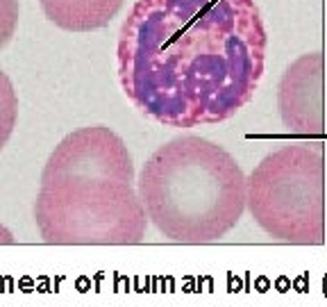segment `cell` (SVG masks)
<instances>
[{
  "mask_svg": "<svg viewBox=\"0 0 327 307\" xmlns=\"http://www.w3.org/2000/svg\"><path fill=\"white\" fill-rule=\"evenodd\" d=\"M266 48L254 0H136L118 34V80L166 128L216 125L254 98Z\"/></svg>",
  "mask_w": 327,
  "mask_h": 307,
  "instance_id": "obj_1",
  "label": "cell"
},
{
  "mask_svg": "<svg viewBox=\"0 0 327 307\" xmlns=\"http://www.w3.org/2000/svg\"><path fill=\"white\" fill-rule=\"evenodd\" d=\"M148 221L171 241L213 243L245 212V175L223 146L182 134L159 146L139 173Z\"/></svg>",
  "mask_w": 327,
  "mask_h": 307,
  "instance_id": "obj_2",
  "label": "cell"
},
{
  "mask_svg": "<svg viewBox=\"0 0 327 307\" xmlns=\"http://www.w3.org/2000/svg\"><path fill=\"white\" fill-rule=\"evenodd\" d=\"M34 221L50 246H136L148 228L134 184L104 175L41 178Z\"/></svg>",
  "mask_w": 327,
  "mask_h": 307,
  "instance_id": "obj_3",
  "label": "cell"
},
{
  "mask_svg": "<svg viewBox=\"0 0 327 307\" xmlns=\"http://www.w3.org/2000/svg\"><path fill=\"white\" fill-rule=\"evenodd\" d=\"M245 207L266 234L295 246L325 243V155L291 143L266 155L245 178Z\"/></svg>",
  "mask_w": 327,
  "mask_h": 307,
  "instance_id": "obj_4",
  "label": "cell"
},
{
  "mask_svg": "<svg viewBox=\"0 0 327 307\" xmlns=\"http://www.w3.org/2000/svg\"><path fill=\"white\" fill-rule=\"evenodd\" d=\"M104 175L134 184V164L125 141L104 125H89L66 134L50 152L41 178Z\"/></svg>",
  "mask_w": 327,
  "mask_h": 307,
  "instance_id": "obj_5",
  "label": "cell"
},
{
  "mask_svg": "<svg viewBox=\"0 0 327 307\" xmlns=\"http://www.w3.org/2000/svg\"><path fill=\"white\" fill-rule=\"evenodd\" d=\"M277 107L286 130L302 137L325 134V57L304 53L286 66L277 87Z\"/></svg>",
  "mask_w": 327,
  "mask_h": 307,
  "instance_id": "obj_6",
  "label": "cell"
},
{
  "mask_svg": "<svg viewBox=\"0 0 327 307\" xmlns=\"http://www.w3.org/2000/svg\"><path fill=\"white\" fill-rule=\"evenodd\" d=\"M45 19L66 32H93L112 23L125 0H39Z\"/></svg>",
  "mask_w": 327,
  "mask_h": 307,
  "instance_id": "obj_7",
  "label": "cell"
},
{
  "mask_svg": "<svg viewBox=\"0 0 327 307\" xmlns=\"http://www.w3.org/2000/svg\"><path fill=\"white\" fill-rule=\"evenodd\" d=\"M18 123V96L9 75L0 69V150L9 143Z\"/></svg>",
  "mask_w": 327,
  "mask_h": 307,
  "instance_id": "obj_8",
  "label": "cell"
},
{
  "mask_svg": "<svg viewBox=\"0 0 327 307\" xmlns=\"http://www.w3.org/2000/svg\"><path fill=\"white\" fill-rule=\"evenodd\" d=\"M21 19V3L18 0H0V50L14 39Z\"/></svg>",
  "mask_w": 327,
  "mask_h": 307,
  "instance_id": "obj_9",
  "label": "cell"
},
{
  "mask_svg": "<svg viewBox=\"0 0 327 307\" xmlns=\"http://www.w3.org/2000/svg\"><path fill=\"white\" fill-rule=\"evenodd\" d=\"M12 243H16V239H14V234L9 232V230L5 228L3 223H0V246H12Z\"/></svg>",
  "mask_w": 327,
  "mask_h": 307,
  "instance_id": "obj_10",
  "label": "cell"
}]
</instances>
